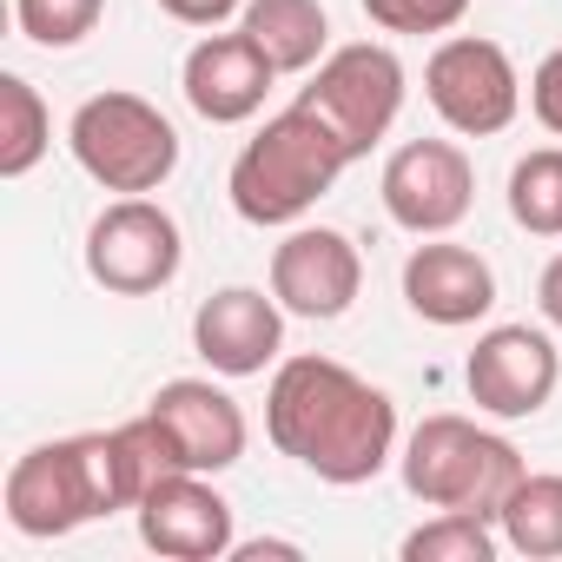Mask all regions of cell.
Wrapping results in <instances>:
<instances>
[{
  "label": "cell",
  "mask_w": 562,
  "mask_h": 562,
  "mask_svg": "<svg viewBox=\"0 0 562 562\" xmlns=\"http://www.w3.org/2000/svg\"><path fill=\"white\" fill-rule=\"evenodd\" d=\"M265 437L318 483L358 490L397 457V404L338 358H285L265 391Z\"/></svg>",
  "instance_id": "6da1fadb"
},
{
  "label": "cell",
  "mask_w": 562,
  "mask_h": 562,
  "mask_svg": "<svg viewBox=\"0 0 562 562\" xmlns=\"http://www.w3.org/2000/svg\"><path fill=\"white\" fill-rule=\"evenodd\" d=\"M345 166H358V159L345 153V139H338L305 100H292L285 113H271V120L238 146L225 192H232V212H238L245 225H299V218L345 179Z\"/></svg>",
  "instance_id": "7a4b0ae2"
},
{
  "label": "cell",
  "mask_w": 562,
  "mask_h": 562,
  "mask_svg": "<svg viewBox=\"0 0 562 562\" xmlns=\"http://www.w3.org/2000/svg\"><path fill=\"white\" fill-rule=\"evenodd\" d=\"M113 509H133V483H126L113 430L34 443L8 470V522L27 542L74 536V529H87V522H100Z\"/></svg>",
  "instance_id": "3957f363"
},
{
  "label": "cell",
  "mask_w": 562,
  "mask_h": 562,
  "mask_svg": "<svg viewBox=\"0 0 562 562\" xmlns=\"http://www.w3.org/2000/svg\"><path fill=\"white\" fill-rule=\"evenodd\" d=\"M404 490L424 503V509H470V516H490L503 509V496L522 483V457L509 437L457 417V411H437L411 430L404 457Z\"/></svg>",
  "instance_id": "277c9868"
},
{
  "label": "cell",
  "mask_w": 562,
  "mask_h": 562,
  "mask_svg": "<svg viewBox=\"0 0 562 562\" xmlns=\"http://www.w3.org/2000/svg\"><path fill=\"white\" fill-rule=\"evenodd\" d=\"M67 146L80 159V172L106 192H159L172 172H179V133L172 120L139 100V93H93L80 100L74 126H67Z\"/></svg>",
  "instance_id": "5b68a950"
},
{
  "label": "cell",
  "mask_w": 562,
  "mask_h": 562,
  "mask_svg": "<svg viewBox=\"0 0 562 562\" xmlns=\"http://www.w3.org/2000/svg\"><path fill=\"white\" fill-rule=\"evenodd\" d=\"M186 265L179 218L153 192H120L93 225H87V278L113 299H153L166 292Z\"/></svg>",
  "instance_id": "8992f818"
},
{
  "label": "cell",
  "mask_w": 562,
  "mask_h": 562,
  "mask_svg": "<svg viewBox=\"0 0 562 562\" xmlns=\"http://www.w3.org/2000/svg\"><path fill=\"white\" fill-rule=\"evenodd\" d=\"M299 100L345 139L351 159H364L404 113V60L391 47H378V41L331 47Z\"/></svg>",
  "instance_id": "52a82bcc"
},
{
  "label": "cell",
  "mask_w": 562,
  "mask_h": 562,
  "mask_svg": "<svg viewBox=\"0 0 562 562\" xmlns=\"http://www.w3.org/2000/svg\"><path fill=\"white\" fill-rule=\"evenodd\" d=\"M424 93L437 106V120L463 139H490L522 113V80L516 60L483 41V34H450L430 60H424Z\"/></svg>",
  "instance_id": "ba28073f"
},
{
  "label": "cell",
  "mask_w": 562,
  "mask_h": 562,
  "mask_svg": "<svg viewBox=\"0 0 562 562\" xmlns=\"http://www.w3.org/2000/svg\"><path fill=\"white\" fill-rule=\"evenodd\" d=\"M384 212L391 225L417 232V238H443L470 218V199H476V172H470V153L457 139H404L391 159H384Z\"/></svg>",
  "instance_id": "9c48e42d"
},
{
  "label": "cell",
  "mask_w": 562,
  "mask_h": 562,
  "mask_svg": "<svg viewBox=\"0 0 562 562\" xmlns=\"http://www.w3.org/2000/svg\"><path fill=\"white\" fill-rule=\"evenodd\" d=\"M463 384H470V404L516 424V417H536L555 384H562V351L542 325H496L476 338L470 364H463Z\"/></svg>",
  "instance_id": "30bf717a"
},
{
  "label": "cell",
  "mask_w": 562,
  "mask_h": 562,
  "mask_svg": "<svg viewBox=\"0 0 562 562\" xmlns=\"http://www.w3.org/2000/svg\"><path fill=\"white\" fill-rule=\"evenodd\" d=\"M364 292V258L338 225H292L285 245L271 251V299L292 318L331 325Z\"/></svg>",
  "instance_id": "8fae6325"
},
{
  "label": "cell",
  "mask_w": 562,
  "mask_h": 562,
  "mask_svg": "<svg viewBox=\"0 0 562 562\" xmlns=\"http://www.w3.org/2000/svg\"><path fill=\"white\" fill-rule=\"evenodd\" d=\"M139 542L153 555L172 562H218L232 555V503L212 490V476L199 470H172L166 483H153L139 496Z\"/></svg>",
  "instance_id": "7c38bea8"
},
{
  "label": "cell",
  "mask_w": 562,
  "mask_h": 562,
  "mask_svg": "<svg viewBox=\"0 0 562 562\" xmlns=\"http://www.w3.org/2000/svg\"><path fill=\"white\" fill-rule=\"evenodd\" d=\"M192 351L218 378H265V364L285 351V305L258 285H225L192 312Z\"/></svg>",
  "instance_id": "4fadbf2b"
},
{
  "label": "cell",
  "mask_w": 562,
  "mask_h": 562,
  "mask_svg": "<svg viewBox=\"0 0 562 562\" xmlns=\"http://www.w3.org/2000/svg\"><path fill=\"white\" fill-rule=\"evenodd\" d=\"M278 67L265 60V47L238 27V34H205L186 67H179V87H186V106L205 120V126H245L265 93H271Z\"/></svg>",
  "instance_id": "5bb4252c"
},
{
  "label": "cell",
  "mask_w": 562,
  "mask_h": 562,
  "mask_svg": "<svg viewBox=\"0 0 562 562\" xmlns=\"http://www.w3.org/2000/svg\"><path fill=\"white\" fill-rule=\"evenodd\" d=\"M146 411H153L159 430L172 437L179 463L199 470V476H218V470H232V463L245 457V437H251V430H245V411H238V397L218 391L212 378H172V384L153 391Z\"/></svg>",
  "instance_id": "9a60e30c"
},
{
  "label": "cell",
  "mask_w": 562,
  "mask_h": 562,
  "mask_svg": "<svg viewBox=\"0 0 562 562\" xmlns=\"http://www.w3.org/2000/svg\"><path fill=\"white\" fill-rule=\"evenodd\" d=\"M404 305L437 325V331H463L476 318H490L496 305V271L483 251L470 245H450V238H430L404 258Z\"/></svg>",
  "instance_id": "2e32d148"
},
{
  "label": "cell",
  "mask_w": 562,
  "mask_h": 562,
  "mask_svg": "<svg viewBox=\"0 0 562 562\" xmlns=\"http://www.w3.org/2000/svg\"><path fill=\"white\" fill-rule=\"evenodd\" d=\"M238 27L265 47L278 74H312L331 54V14L318 0H245Z\"/></svg>",
  "instance_id": "e0dca14e"
},
{
  "label": "cell",
  "mask_w": 562,
  "mask_h": 562,
  "mask_svg": "<svg viewBox=\"0 0 562 562\" xmlns=\"http://www.w3.org/2000/svg\"><path fill=\"white\" fill-rule=\"evenodd\" d=\"M496 529H503V549H516L529 562H555L562 555V476L522 470V483L496 509Z\"/></svg>",
  "instance_id": "ac0fdd59"
},
{
  "label": "cell",
  "mask_w": 562,
  "mask_h": 562,
  "mask_svg": "<svg viewBox=\"0 0 562 562\" xmlns=\"http://www.w3.org/2000/svg\"><path fill=\"white\" fill-rule=\"evenodd\" d=\"M54 146V113L34 93V80L0 74V179H27Z\"/></svg>",
  "instance_id": "d6986e66"
},
{
  "label": "cell",
  "mask_w": 562,
  "mask_h": 562,
  "mask_svg": "<svg viewBox=\"0 0 562 562\" xmlns=\"http://www.w3.org/2000/svg\"><path fill=\"white\" fill-rule=\"evenodd\" d=\"M496 549H503V529L470 509H437L404 536V562H496Z\"/></svg>",
  "instance_id": "ffe728a7"
},
{
  "label": "cell",
  "mask_w": 562,
  "mask_h": 562,
  "mask_svg": "<svg viewBox=\"0 0 562 562\" xmlns=\"http://www.w3.org/2000/svg\"><path fill=\"white\" fill-rule=\"evenodd\" d=\"M509 218L536 238H562V146H536L509 166Z\"/></svg>",
  "instance_id": "44dd1931"
},
{
  "label": "cell",
  "mask_w": 562,
  "mask_h": 562,
  "mask_svg": "<svg viewBox=\"0 0 562 562\" xmlns=\"http://www.w3.org/2000/svg\"><path fill=\"white\" fill-rule=\"evenodd\" d=\"M106 0H14V21L34 47H80L100 27Z\"/></svg>",
  "instance_id": "7402d4cb"
},
{
  "label": "cell",
  "mask_w": 562,
  "mask_h": 562,
  "mask_svg": "<svg viewBox=\"0 0 562 562\" xmlns=\"http://www.w3.org/2000/svg\"><path fill=\"white\" fill-rule=\"evenodd\" d=\"M364 14L384 34H450L470 14V0H364Z\"/></svg>",
  "instance_id": "603a6c76"
},
{
  "label": "cell",
  "mask_w": 562,
  "mask_h": 562,
  "mask_svg": "<svg viewBox=\"0 0 562 562\" xmlns=\"http://www.w3.org/2000/svg\"><path fill=\"white\" fill-rule=\"evenodd\" d=\"M529 113H536V126H542V133H555V139H562V47L529 74Z\"/></svg>",
  "instance_id": "cb8c5ba5"
},
{
  "label": "cell",
  "mask_w": 562,
  "mask_h": 562,
  "mask_svg": "<svg viewBox=\"0 0 562 562\" xmlns=\"http://www.w3.org/2000/svg\"><path fill=\"white\" fill-rule=\"evenodd\" d=\"M159 14H172L179 27H225L232 14H245V0H159Z\"/></svg>",
  "instance_id": "d4e9b609"
},
{
  "label": "cell",
  "mask_w": 562,
  "mask_h": 562,
  "mask_svg": "<svg viewBox=\"0 0 562 562\" xmlns=\"http://www.w3.org/2000/svg\"><path fill=\"white\" fill-rule=\"evenodd\" d=\"M536 305H542V325L549 331H562V251L542 265V278H536Z\"/></svg>",
  "instance_id": "484cf974"
}]
</instances>
